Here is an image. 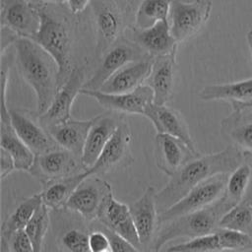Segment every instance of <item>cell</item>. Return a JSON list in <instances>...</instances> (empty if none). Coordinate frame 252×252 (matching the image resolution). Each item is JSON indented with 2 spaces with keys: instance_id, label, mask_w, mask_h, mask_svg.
I'll use <instances>...</instances> for the list:
<instances>
[{
  "instance_id": "cell-1",
  "label": "cell",
  "mask_w": 252,
  "mask_h": 252,
  "mask_svg": "<svg viewBox=\"0 0 252 252\" xmlns=\"http://www.w3.org/2000/svg\"><path fill=\"white\" fill-rule=\"evenodd\" d=\"M244 161L243 152L232 145L220 152L192 158L170 176L167 184L157 193L158 215L177 203L196 185L214 175L231 173Z\"/></svg>"
},
{
  "instance_id": "cell-2",
  "label": "cell",
  "mask_w": 252,
  "mask_h": 252,
  "mask_svg": "<svg viewBox=\"0 0 252 252\" xmlns=\"http://www.w3.org/2000/svg\"><path fill=\"white\" fill-rule=\"evenodd\" d=\"M19 72L33 90L36 97V113L42 114L51 104L58 89V65L36 42L19 37L14 42Z\"/></svg>"
},
{
  "instance_id": "cell-3",
  "label": "cell",
  "mask_w": 252,
  "mask_h": 252,
  "mask_svg": "<svg viewBox=\"0 0 252 252\" xmlns=\"http://www.w3.org/2000/svg\"><path fill=\"white\" fill-rule=\"evenodd\" d=\"M235 204L225 194L212 205L158 224L150 252H159L162 246L177 237H190L215 232L220 227L222 217Z\"/></svg>"
},
{
  "instance_id": "cell-4",
  "label": "cell",
  "mask_w": 252,
  "mask_h": 252,
  "mask_svg": "<svg viewBox=\"0 0 252 252\" xmlns=\"http://www.w3.org/2000/svg\"><path fill=\"white\" fill-rule=\"evenodd\" d=\"M39 29L31 39L40 45L57 63L60 88L73 69L71 67V34L64 22L42 8H39Z\"/></svg>"
},
{
  "instance_id": "cell-5",
  "label": "cell",
  "mask_w": 252,
  "mask_h": 252,
  "mask_svg": "<svg viewBox=\"0 0 252 252\" xmlns=\"http://www.w3.org/2000/svg\"><path fill=\"white\" fill-rule=\"evenodd\" d=\"M51 226L56 252H91V222L66 209L51 211Z\"/></svg>"
},
{
  "instance_id": "cell-6",
  "label": "cell",
  "mask_w": 252,
  "mask_h": 252,
  "mask_svg": "<svg viewBox=\"0 0 252 252\" xmlns=\"http://www.w3.org/2000/svg\"><path fill=\"white\" fill-rule=\"evenodd\" d=\"M229 174H217L196 185L177 203L158 215V224L199 211L215 203L224 194Z\"/></svg>"
},
{
  "instance_id": "cell-7",
  "label": "cell",
  "mask_w": 252,
  "mask_h": 252,
  "mask_svg": "<svg viewBox=\"0 0 252 252\" xmlns=\"http://www.w3.org/2000/svg\"><path fill=\"white\" fill-rule=\"evenodd\" d=\"M87 169L82 158L66 149L57 147L46 153L34 156L29 173L43 185L59 178L84 172Z\"/></svg>"
},
{
  "instance_id": "cell-8",
  "label": "cell",
  "mask_w": 252,
  "mask_h": 252,
  "mask_svg": "<svg viewBox=\"0 0 252 252\" xmlns=\"http://www.w3.org/2000/svg\"><path fill=\"white\" fill-rule=\"evenodd\" d=\"M212 7L211 0H172L169 24L175 40L179 43L193 37L209 20Z\"/></svg>"
},
{
  "instance_id": "cell-9",
  "label": "cell",
  "mask_w": 252,
  "mask_h": 252,
  "mask_svg": "<svg viewBox=\"0 0 252 252\" xmlns=\"http://www.w3.org/2000/svg\"><path fill=\"white\" fill-rule=\"evenodd\" d=\"M110 194L112 189L108 182L97 175H89L75 189L64 209L92 222L97 219L100 208Z\"/></svg>"
},
{
  "instance_id": "cell-10",
  "label": "cell",
  "mask_w": 252,
  "mask_h": 252,
  "mask_svg": "<svg viewBox=\"0 0 252 252\" xmlns=\"http://www.w3.org/2000/svg\"><path fill=\"white\" fill-rule=\"evenodd\" d=\"M131 142L132 132L128 122L124 119L103 148L94 164L88 168L90 174L99 176L131 165L134 161Z\"/></svg>"
},
{
  "instance_id": "cell-11",
  "label": "cell",
  "mask_w": 252,
  "mask_h": 252,
  "mask_svg": "<svg viewBox=\"0 0 252 252\" xmlns=\"http://www.w3.org/2000/svg\"><path fill=\"white\" fill-rule=\"evenodd\" d=\"M86 71L84 67H73L69 77L58 89L49 107L38 119L45 127L65 122L71 118L72 105L86 84Z\"/></svg>"
},
{
  "instance_id": "cell-12",
  "label": "cell",
  "mask_w": 252,
  "mask_h": 252,
  "mask_svg": "<svg viewBox=\"0 0 252 252\" xmlns=\"http://www.w3.org/2000/svg\"><path fill=\"white\" fill-rule=\"evenodd\" d=\"M81 94L93 97L103 108L120 114L145 115L148 106L154 102V92L146 84L129 93L108 94L98 90L82 89Z\"/></svg>"
},
{
  "instance_id": "cell-13",
  "label": "cell",
  "mask_w": 252,
  "mask_h": 252,
  "mask_svg": "<svg viewBox=\"0 0 252 252\" xmlns=\"http://www.w3.org/2000/svg\"><path fill=\"white\" fill-rule=\"evenodd\" d=\"M9 113L17 134L34 156L59 147L48 130L40 123L36 112L13 107L9 108Z\"/></svg>"
},
{
  "instance_id": "cell-14",
  "label": "cell",
  "mask_w": 252,
  "mask_h": 252,
  "mask_svg": "<svg viewBox=\"0 0 252 252\" xmlns=\"http://www.w3.org/2000/svg\"><path fill=\"white\" fill-rule=\"evenodd\" d=\"M142 48L136 43L129 41H120L111 45L102 57V60L93 74V76L86 82L83 89L86 90H99L100 87L118 70L124 66L143 59Z\"/></svg>"
},
{
  "instance_id": "cell-15",
  "label": "cell",
  "mask_w": 252,
  "mask_h": 252,
  "mask_svg": "<svg viewBox=\"0 0 252 252\" xmlns=\"http://www.w3.org/2000/svg\"><path fill=\"white\" fill-rule=\"evenodd\" d=\"M200 155L182 140L173 136L158 133L155 137L154 158L156 165L168 176H172L185 163Z\"/></svg>"
},
{
  "instance_id": "cell-16",
  "label": "cell",
  "mask_w": 252,
  "mask_h": 252,
  "mask_svg": "<svg viewBox=\"0 0 252 252\" xmlns=\"http://www.w3.org/2000/svg\"><path fill=\"white\" fill-rule=\"evenodd\" d=\"M157 192L153 186L146 188L142 196L129 205L134 224L144 252H150L158 227Z\"/></svg>"
},
{
  "instance_id": "cell-17",
  "label": "cell",
  "mask_w": 252,
  "mask_h": 252,
  "mask_svg": "<svg viewBox=\"0 0 252 252\" xmlns=\"http://www.w3.org/2000/svg\"><path fill=\"white\" fill-rule=\"evenodd\" d=\"M124 119L123 114L109 110L92 119L82 156V161L87 168L94 164L103 148Z\"/></svg>"
},
{
  "instance_id": "cell-18",
  "label": "cell",
  "mask_w": 252,
  "mask_h": 252,
  "mask_svg": "<svg viewBox=\"0 0 252 252\" xmlns=\"http://www.w3.org/2000/svg\"><path fill=\"white\" fill-rule=\"evenodd\" d=\"M1 23L20 37L31 38L39 29V8L27 0H2Z\"/></svg>"
},
{
  "instance_id": "cell-19",
  "label": "cell",
  "mask_w": 252,
  "mask_h": 252,
  "mask_svg": "<svg viewBox=\"0 0 252 252\" xmlns=\"http://www.w3.org/2000/svg\"><path fill=\"white\" fill-rule=\"evenodd\" d=\"M96 220L142 250L129 206L117 201L113 194L104 201Z\"/></svg>"
},
{
  "instance_id": "cell-20",
  "label": "cell",
  "mask_w": 252,
  "mask_h": 252,
  "mask_svg": "<svg viewBox=\"0 0 252 252\" xmlns=\"http://www.w3.org/2000/svg\"><path fill=\"white\" fill-rule=\"evenodd\" d=\"M144 116L153 123L158 133L178 138L186 143L193 151L198 152L183 116L176 109L165 104L153 102L146 109Z\"/></svg>"
},
{
  "instance_id": "cell-21",
  "label": "cell",
  "mask_w": 252,
  "mask_h": 252,
  "mask_svg": "<svg viewBox=\"0 0 252 252\" xmlns=\"http://www.w3.org/2000/svg\"><path fill=\"white\" fill-rule=\"evenodd\" d=\"M232 112L220 122L223 138L243 153H252V106H231Z\"/></svg>"
},
{
  "instance_id": "cell-22",
  "label": "cell",
  "mask_w": 252,
  "mask_h": 252,
  "mask_svg": "<svg viewBox=\"0 0 252 252\" xmlns=\"http://www.w3.org/2000/svg\"><path fill=\"white\" fill-rule=\"evenodd\" d=\"M155 56L145 57L124 66L113 74L98 91L108 94L129 93L144 85L152 71Z\"/></svg>"
},
{
  "instance_id": "cell-23",
  "label": "cell",
  "mask_w": 252,
  "mask_h": 252,
  "mask_svg": "<svg viewBox=\"0 0 252 252\" xmlns=\"http://www.w3.org/2000/svg\"><path fill=\"white\" fill-rule=\"evenodd\" d=\"M176 51L154 58L152 71L145 84L153 90L154 102L157 104H165L173 93Z\"/></svg>"
},
{
  "instance_id": "cell-24",
  "label": "cell",
  "mask_w": 252,
  "mask_h": 252,
  "mask_svg": "<svg viewBox=\"0 0 252 252\" xmlns=\"http://www.w3.org/2000/svg\"><path fill=\"white\" fill-rule=\"evenodd\" d=\"M135 40L141 48L155 57L176 51L178 44L171 33L169 21H160L148 29L140 30Z\"/></svg>"
},
{
  "instance_id": "cell-25",
  "label": "cell",
  "mask_w": 252,
  "mask_h": 252,
  "mask_svg": "<svg viewBox=\"0 0 252 252\" xmlns=\"http://www.w3.org/2000/svg\"><path fill=\"white\" fill-rule=\"evenodd\" d=\"M92 124L90 120H69L52 125L46 129L57 145L82 158L87 136Z\"/></svg>"
},
{
  "instance_id": "cell-26",
  "label": "cell",
  "mask_w": 252,
  "mask_h": 252,
  "mask_svg": "<svg viewBox=\"0 0 252 252\" xmlns=\"http://www.w3.org/2000/svg\"><path fill=\"white\" fill-rule=\"evenodd\" d=\"M0 144L1 149L8 152L14 158L16 169L30 170L34 155L17 134L12 125L9 111L0 113Z\"/></svg>"
},
{
  "instance_id": "cell-27",
  "label": "cell",
  "mask_w": 252,
  "mask_h": 252,
  "mask_svg": "<svg viewBox=\"0 0 252 252\" xmlns=\"http://www.w3.org/2000/svg\"><path fill=\"white\" fill-rule=\"evenodd\" d=\"M89 175L91 174L87 169L84 172L59 178L43 184L40 192L42 203L51 211L64 209L75 189Z\"/></svg>"
},
{
  "instance_id": "cell-28",
  "label": "cell",
  "mask_w": 252,
  "mask_h": 252,
  "mask_svg": "<svg viewBox=\"0 0 252 252\" xmlns=\"http://www.w3.org/2000/svg\"><path fill=\"white\" fill-rule=\"evenodd\" d=\"M94 11L97 31V51L105 52L116 41L120 30V17L114 7L106 2H96Z\"/></svg>"
},
{
  "instance_id": "cell-29",
  "label": "cell",
  "mask_w": 252,
  "mask_h": 252,
  "mask_svg": "<svg viewBox=\"0 0 252 252\" xmlns=\"http://www.w3.org/2000/svg\"><path fill=\"white\" fill-rule=\"evenodd\" d=\"M202 100H225L231 102H252V78L232 83L214 84L203 88L199 93Z\"/></svg>"
},
{
  "instance_id": "cell-30",
  "label": "cell",
  "mask_w": 252,
  "mask_h": 252,
  "mask_svg": "<svg viewBox=\"0 0 252 252\" xmlns=\"http://www.w3.org/2000/svg\"><path fill=\"white\" fill-rule=\"evenodd\" d=\"M41 204L42 199L40 193H36L21 201L14 211L4 220L1 225V236L8 238L13 233L25 229Z\"/></svg>"
},
{
  "instance_id": "cell-31",
  "label": "cell",
  "mask_w": 252,
  "mask_h": 252,
  "mask_svg": "<svg viewBox=\"0 0 252 252\" xmlns=\"http://www.w3.org/2000/svg\"><path fill=\"white\" fill-rule=\"evenodd\" d=\"M220 227L238 230L252 236V178L243 198L222 217Z\"/></svg>"
},
{
  "instance_id": "cell-32",
  "label": "cell",
  "mask_w": 252,
  "mask_h": 252,
  "mask_svg": "<svg viewBox=\"0 0 252 252\" xmlns=\"http://www.w3.org/2000/svg\"><path fill=\"white\" fill-rule=\"evenodd\" d=\"M172 0H143L139 5L135 24L140 30L148 29L160 21H168Z\"/></svg>"
},
{
  "instance_id": "cell-33",
  "label": "cell",
  "mask_w": 252,
  "mask_h": 252,
  "mask_svg": "<svg viewBox=\"0 0 252 252\" xmlns=\"http://www.w3.org/2000/svg\"><path fill=\"white\" fill-rule=\"evenodd\" d=\"M50 225L51 210L42 203L25 227V231L32 244L34 252H42Z\"/></svg>"
},
{
  "instance_id": "cell-34",
  "label": "cell",
  "mask_w": 252,
  "mask_h": 252,
  "mask_svg": "<svg viewBox=\"0 0 252 252\" xmlns=\"http://www.w3.org/2000/svg\"><path fill=\"white\" fill-rule=\"evenodd\" d=\"M252 178V167L243 162L234 171H232L227 180L224 194L235 205L243 198Z\"/></svg>"
},
{
  "instance_id": "cell-35",
  "label": "cell",
  "mask_w": 252,
  "mask_h": 252,
  "mask_svg": "<svg viewBox=\"0 0 252 252\" xmlns=\"http://www.w3.org/2000/svg\"><path fill=\"white\" fill-rule=\"evenodd\" d=\"M218 234L215 232L201 235L189 241L173 245L167 252H222Z\"/></svg>"
},
{
  "instance_id": "cell-36",
  "label": "cell",
  "mask_w": 252,
  "mask_h": 252,
  "mask_svg": "<svg viewBox=\"0 0 252 252\" xmlns=\"http://www.w3.org/2000/svg\"><path fill=\"white\" fill-rule=\"evenodd\" d=\"M222 250L244 252L252 250V236L234 229L219 227L216 230Z\"/></svg>"
},
{
  "instance_id": "cell-37",
  "label": "cell",
  "mask_w": 252,
  "mask_h": 252,
  "mask_svg": "<svg viewBox=\"0 0 252 252\" xmlns=\"http://www.w3.org/2000/svg\"><path fill=\"white\" fill-rule=\"evenodd\" d=\"M96 225L101 228L108 236L110 241V250L111 252H143L140 248L136 247L134 244H132L130 241L126 240L125 238L121 237L114 231L110 230L109 228L102 225L98 220H94Z\"/></svg>"
},
{
  "instance_id": "cell-38",
  "label": "cell",
  "mask_w": 252,
  "mask_h": 252,
  "mask_svg": "<svg viewBox=\"0 0 252 252\" xmlns=\"http://www.w3.org/2000/svg\"><path fill=\"white\" fill-rule=\"evenodd\" d=\"M89 246L91 252H101L110 249V241L107 234L96 225L94 220L91 222Z\"/></svg>"
},
{
  "instance_id": "cell-39",
  "label": "cell",
  "mask_w": 252,
  "mask_h": 252,
  "mask_svg": "<svg viewBox=\"0 0 252 252\" xmlns=\"http://www.w3.org/2000/svg\"><path fill=\"white\" fill-rule=\"evenodd\" d=\"M6 239L9 242L11 252H34L32 244L25 229L13 233Z\"/></svg>"
},
{
  "instance_id": "cell-40",
  "label": "cell",
  "mask_w": 252,
  "mask_h": 252,
  "mask_svg": "<svg viewBox=\"0 0 252 252\" xmlns=\"http://www.w3.org/2000/svg\"><path fill=\"white\" fill-rule=\"evenodd\" d=\"M14 169H16L15 160L12 156L3 149H0V176L4 179Z\"/></svg>"
},
{
  "instance_id": "cell-41",
  "label": "cell",
  "mask_w": 252,
  "mask_h": 252,
  "mask_svg": "<svg viewBox=\"0 0 252 252\" xmlns=\"http://www.w3.org/2000/svg\"><path fill=\"white\" fill-rule=\"evenodd\" d=\"M91 2V0H68V7L70 9V11L73 14H78L83 12L88 4Z\"/></svg>"
},
{
  "instance_id": "cell-42",
  "label": "cell",
  "mask_w": 252,
  "mask_h": 252,
  "mask_svg": "<svg viewBox=\"0 0 252 252\" xmlns=\"http://www.w3.org/2000/svg\"><path fill=\"white\" fill-rule=\"evenodd\" d=\"M0 252H11L9 242L4 236L0 237Z\"/></svg>"
},
{
  "instance_id": "cell-43",
  "label": "cell",
  "mask_w": 252,
  "mask_h": 252,
  "mask_svg": "<svg viewBox=\"0 0 252 252\" xmlns=\"http://www.w3.org/2000/svg\"><path fill=\"white\" fill-rule=\"evenodd\" d=\"M32 4H37V3H53V4H61L65 3L68 0H27Z\"/></svg>"
},
{
  "instance_id": "cell-44",
  "label": "cell",
  "mask_w": 252,
  "mask_h": 252,
  "mask_svg": "<svg viewBox=\"0 0 252 252\" xmlns=\"http://www.w3.org/2000/svg\"><path fill=\"white\" fill-rule=\"evenodd\" d=\"M246 39H247V44H248L249 51H250L251 58H252V29L248 31V32L246 34Z\"/></svg>"
},
{
  "instance_id": "cell-45",
  "label": "cell",
  "mask_w": 252,
  "mask_h": 252,
  "mask_svg": "<svg viewBox=\"0 0 252 252\" xmlns=\"http://www.w3.org/2000/svg\"><path fill=\"white\" fill-rule=\"evenodd\" d=\"M245 162H247L252 167V153H243Z\"/></svg>"
},
{
  "instance_id": "cell-46",
  "label": "cell",
  "mask_w": 252,
  "mask_h": 252,
  "mask_svg": "<svg viewBox=\"0 0 252 252\" xmlns=\"http://www.w3.org/2000/svg\"><path fill=\"white\" fill-rule=\"evenodd\" d=\"M231 106H252V102L242 103V102H231Z\"/></svg>"
},
{
  "instance_id": "cell-47",
  "label": "cell",
  "mask_w": 252,
  "mask_h": 252,
  "mask_svg": "<svg viewBox=\"0 0 252 252\" xmlns=\"http://www.w3.org/2000/svg\"><path fill=\"white\" fill-rule=\"evenodd\" d=\"M101 252H111V250L109 249V250H105V251H101Z\"/></svg>"
}]
</instances>
